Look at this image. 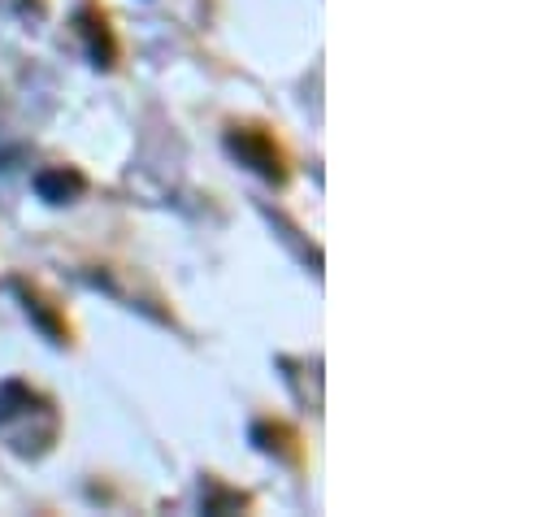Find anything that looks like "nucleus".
<instances>
[{
	"mask_svg": "<svg viewBox=\"0 0 560 517\" xmlns=\"http://www.w3.org/2000/svg\"><path fill=\"white\" fill-rule=\"evenodd\" d=\"M235 152H244L266 179H287V152H282L279 135L270 127H235Z\"/></svg>",
	"mask_w": 560,
	"mask_h": 517,
	"instance_id": "obj_1",
	"label": "nucleus"
},
{
	"mask_svg": "<svg viewBox=\"0 0 560 517\" xmlns=\"http://www.w3.org/2000/svg\"><path fill=\"white\" fill-rule=\"evenodd\" d=\"M83 22H88V31H92V39H96V57L105 61V66H118V39H114V31H109V13L92 0L88 4V13H83Z\"/></svg>",
	"mask_w": 560,
	"mask_h": 517,
	"instance_id": "obj_2",
	"label": "nucleus"
}]
</instances>
